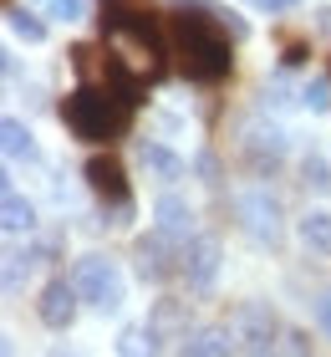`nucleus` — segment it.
<instances>
[{"label": "nucleus", "mask_w": 331, "mask_h": 357, "mask_svg": "<svg viewBox=\"0 0 331 357\" xmlns=\"http://www.w3.org/2000/svg\"><path fill=\"white\" fill-rule=\"evenodd\" d=\"M169 46H174V61H178V77H189L199 87H214L224 82L229 67H235V46H229V31L220 15L184 6L169 15Z\"/></svg>", "instance_id": "f257e3e1"}, {"label": "nucleus", "mask_w": 331, "mask_h": 357, "mask_svg": "<svg viewBox=\"0 0 331 357\" xmlns=\"http://www.w3.org/2000/svg\"><path fill=\"white\" fill-rule=\"evenodd\" d=\"M102 46L107 56L118 61V72L128 77L132 87L143 82H158L163 77V41L153 21H148V10H102Z\"/></svg>", "instance_id": "f03ea898"}, {"label": "nucleus", "mask_w": 331, "mask_h": 357, "mask_svg": "<svg viewBox=\"0 0 331 357\" xmlns=\"http://www.w3.org/2000/svg\"><path fill=\"white\" fill-rule=\"evenodd\" d=\"M132 102H138V97L128 87H118V82H82L77 92H66L61 123L72 128L82 143H112V138L128 133Z\"/></svg>", "instance_id": "7ed1b4c3"}, {"label": "nucleus", "mask_w": 331, "mask_h": 357, "mask_svg": "<svg viewBox=\"0 0 331 357\" xmlns=\"http://www.w3.org/2000/svg\"><path fill=\"white\" fill-rule=\"evenodd\" d=\"M72 286H77V296L92 306V312H123V301H128V281H123V271L118 261H107V255H87V261H77V275H72Z\"/></svg>", "instance_id": "20e7f679"}, {"label": "nucleus", "mask_w": 331, "mask_h": 357, "mask_svg": "<svg viewBox=\"0 0 331 357\" xmlns=\"http://www.w3.org/2000/svg\"><path fill=\"white\" fill-rule=\"evenodd\" d=\"M229 332H235L240 352L265 357V352L275 347V317H270V306H240L235 321H229Z\"/></svg>", "instance_id": "39448f33"}, {"label": "nucleus", "mask_w": 331, "mask_h": 357, "mask_svg": "<svg viewBox=\"0 0 331 357\" xmlns=\"http://www.w3.org/2000/svg\"><path fill=\"white\" fill-rule=\"evenodd\" d=\"M87 184H92V194L112 199L118 209H128V199H132V189H128V169H123V158H112V153H97L92 164H87Z\"/></svg>", "instance_id": "423d86ee"}, {"label": "nucleus", "mask_w": 331, "mask_h": 357, "mask_svg": "<svg viewBox=\"0 0 331 357\" xmlns=\"http://www.w3.org/2000/svg\"><path fill=\"white\" fill-rule=\"evenodd\" d=\"M184 281L194 286V291H209L214 286V275H220V240H209V235H199V240H189L184 245Z\"/></svg>", "instance_id": "0eeeda50"}, {"label": "nucleus", "mask_w": 331, "mask_h": 357, "mask_svg": "<svg viewBox=\"0 0 331 357\" xmlns=\"http://www.w3.org/2000/svg\"><path fill=\"white\" fill-rule=\"evenodd\" d=\"M77 286H66V281H46V291H41V306H36V312H41V321H46V327H56V332H66V327H72V321H77Z\"/></svg>", "instance_id": "6e6552de"}, {"label": "nucleus", "mask_w": 331, "mask_h": 357, "mask_svg": "<svg viewBox=\"0 0 331 357\" xmlns=\"http://www.w3.org/2000/svg\"><path fill=\"white\" fill-rule=\"evenodd\" d=\"M240 342H235V332L229 327H194L178 337V357H229Z\"/></svg>", "instance_id": "1a4fd4ad"}, {"label": "nucleus", "mask_w": 331, "mask_h": 357, "mask_svg": "<svg viewBox=\"0 0 331 357\" xmlns=\"http://www.w3.org/2000/svg\"><path fill=\"white\" fill-rule=\"evenodd\" d=\"M138 158H143V169L153 178H163V184H178V178H184V158H178L169 143H158V138H143L138 143Z\"/></svg>", "instance_id": "9d476101"}, {"label": "nucleus", "mask_w": 331, "mask_h": 357, "mask_svg": "<svg viewBox=\"0 0 331 357\" xmlns=\"http://www.w3.org/2000/svg\"><path fill=\"white\" fill-rule=\"evenodd\" d=\"M153 220H158V235L163 240H189V225H194V209L184 199H174V194H163L153 204Z\"/></svg>", "instance_id": "9b49d317"}, {"label": "nucleus", "mask_w": 331, "mask_h": 357, "mask_svg": "<svg viewBox=\"0 0 331 357\" xmlns=\"http://www.w3.org/2000/svg\"><path fill=\"white\" fill-rule=\"evenodd\" d=\"M301 245L316 255H331V209H311L301 220Z\"/></svg>", "instance_id": "f8f14e48"}, {"label": "nucleus", "mask_w": 331, "mask_h": 357, "mask_svg": "<svg viewBox=\"0 0 331 357\" xmlns=\"http://www.w3.org/2000/svg\"><path fill=\"white\" fill-rule=\"evenodd\" d=\"M240 215L250 220L255 235H275V199H265V194H245V199H240Z\"/></svg>", "instance_id": "ddd939ff"}, {"label": "nucleus", "mask_w": 331, "mask_h": 357, "mask_svg": "<svg viewBox=\"0 0 331 357\" xmlns=\"http://www.w3.org/2000/svg\"><path fill=\"white\" fill-rule=\"evenodd\" d=\"M153 327H123L118 332V342H112V352L118 357H153Z\"/></svg>", "instance_id": "4468645a"}, {"label": "nucleus", "mask_w": 331, "mask_h": 357, "mask_svg": "<svg viewBox=\"0 0 331 357\" xmlns=\"http://www.w3.org/2000/svg\"><path fill=\"white\" fill-rule=\"evenodd\" d=\"M6 158H36V138H31V128L21 118H6Z\"/></svg>", "instance_id": "2eb2a0df"}, {"label": "nucleus", "mask_w": 331, "mask_h": 357, "mask_svg": "<svg viewBox=\"0 0 331 357\" xmlns=\"http://www.w3.org/2000/svg\"><path fill=\"white\" fill-rule=\"evenodd\" d=\"M31 225H36V209H31V199H21L15 189H6V230L21 235V230H31Z\"/></svg>", "instance_id": "dca6fc26"}, {"label": "nucleus", "mask_w": 331, "mask_h": 357, "mask_svg": "<svg viewBox=\"0 0 331 357\" xmlns=\"http://www.w3.org/2000/svg\"><path fill=\"white\" fill-rule=\"evenodd\" d=\"M163 240V235H158ZM158 240H138V271L148 275V281H163L169 275V266H163V245Z\"/></svg>", "instance_id": "f3484780"}, {"label": "nucleus", "mask_w": 331, "mask_h": 357, "mask_svg": "<svg viewBox=\"0 0 331 357\" xmlns=\"http://www.w3.org/2000/svg\"><path fill=\"white\" fill-rule=\"evenodd\" d=\"M10 31L21 41H46V21H36V15L21 10V6H10Z\"/></svg>", "instance_id": "a211bd4d"}, {"label": "nucleus", "mask_w": 331, "mask_h": 357, "mask_svg": "<svg viewBox=\"0 0 331 357\" xmlns=\"http://www.w3.org/2000/svg\"><path fill=\"white\" fill-rule=\"evenodd\" d=\"M301 174H306V184H311V189H331V164H326L321 153L301 158Z\"/></svg>", "instance_id": "6ab92c4d"}, {"label": "nucleus", "mask_w": 331, "mask_h": 357, "mask_svg": "<svg viewBox=\"0 0 331 357\" xmlns=\"http://www.w3.org/2000/svg\"><path fill=\"white\" fill-rule=\"evenodd\" d=\"M46 15H52V21H82V15H87V0H46Z\"/></svg>", "instance_id": "aec40b11"}, {"label": "nucleus", "mask_w": 331, "mask_h": 357, "mask_svg": "<svg viewBox=\"0 0 331 357\" xmlns=\"http://www.w3.org/2000/svg\"><path fill=\"white\" fill-rule=\"evenodd\" d=\"M301 102H306L311 112H321V107L331 102V82H326V77H316V82H306V92H301Z\"/></svg>", "instance_id": "412c9836"}, {"label": "nucleus", "mask_w": 331, "mask_h": 357, "mask_svg": "<svg viewBox=\"0 0 331 357\" xmlns=\"http://www.w3.org/2000/svg\"><path fill=\"white\" fill-rule=\"evenodd\" d=\"M265 357H306V342H301V337H280Z\"/></svg>", "instance_id": "4be33fe9"}, {"label": "nucleus", "mask_w": 331, "mask_h": 357, "mask_svg": "<svg viewBox=\"0 0 331 357\" xmlns=\"http://www.w3.org/2000/svg\"><path fill=\"white\" fill-rule=\"evenodd\" d=\"M311 312H316V327L331 337V291H321V296L316 301H311Z\"/></svg>", "instance_id": "5701e85b"}, {"label": "nucleus", "mask_w": 331, "mask_h": 357, "mask_svg": "<svg viewBox=\"0 0 331 357\" xmlns=\"http://www.w3.org/2000/svg\"><path fill=\"white\" fill-rule=\"evenodd\" d=\"M280 61H286V67H301V61H306V41L301 36H286V56H280Z\"/></svg>", "instance_id": "b1692460"}, {"label": "nucleus", "mask_w": 331, "mask_h": 357, "mask_svg": "<svg viewBox=\"0 0 331 357\" xmlns=\"http://www.w3.org/2000/svg\"><path fill=\"white\" fill-rule=\"evenodd\" d=\"M107 10H148V0H107Z\"/></svg>", "instance_id": "393cba45"}, {"label": "nucleus", "mask_w": 331, "mask_h": 357, "mask_svg": "<svg viewBox=\"0 0 331 357\" xmlns=\"http://www.w3.org/2000/svg\"><path fill=\"white\" fill-rule=\"evenodd\" d=\"M260 10H291V6H301V0H255Z\"/></svg>", "instance_id": "a878e982"}]
</instances>
